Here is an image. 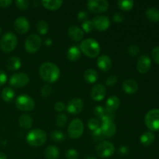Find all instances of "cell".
<instances>
[{"instance_id": "obj_1", "label": "cell", "mask_w": 159, "mask_h": 159, "mask_svg": "<svg viewBox=\"0 0 159 159\" xmlns=\"http://www.w3.org/2000/svg\"><path fill=\"white\" fill-rule=\"evenodd\" d=\"M60 69L52 62H44L39 68V74L44 82L54 83L60 77Z\"/></svg>"}, {"instance_id": "obj_2", "label": "cell", "mask_w": 159, "mask_h": 159, "mask_svg": "<svg viewBox=\"0 0 159 159\" xmlns=\"http://www.w3.org/2000/svg\"><path fill=\"white\" fill-rule=\"evenodd\" d=\"M79 49L85 55L90 58L96 57L100 52L99 42L93 38H87L82 40L79 45Z\"/></svg>"}, {"instance_id": "obj_3", "label": "cell", "mask_w": 159, "mask_h": 159, "mask_svg": "<svg viewBox=\"0 0 159 159\" xmlns=\"http://www.w3.org/2000/svg\"><path fill=\"white\" fill-rule=\"evenodd\" d=\"M46 133L41 129H34L26 135V141L33 147H40L43 145L47 141Z\"/></svg>"}, {"instance_id": "obj_4", "label": "cell", "mask_w": 159, "mask_h": 159, "mask_svg": "<svg viewBox=\"0 0 159 159\" xmlns=\"http://www.w3.org/2000/svg\"><path fill=\"white\" fill-rule=\"evenodd\" d=\"M18 40L13 33L8 32L3 34L0 40V48L2 51L6 53L13 51L17 46Z\"/></svg>"}, {"instance_id": "obj_5", "label": "cell", "mask_w": 159, "mask_h": 159, "mask_svg": "<svg viewBox=\"0 0 159 159\" xmlns=\"http://www.w3.org/2000/svg\"><path fill=\"white\" fill-rule=\"evenodd\" d=\"M16 107L23 112L32 111L35 107V102L34 99L26 94L20 95L16 99Z\"/></svg>"}, {"instance_id": "obj_6", "label": "cell", "mask_w": 159, "mask_h": 159, "mask_svg": "<svg viewBox=\"0 0 159 159\" xmlns=\"http://www.w3.org/2000/svg\"><path fill=\"white\" fill-rule=\"evenodd\" d=\"M144 123L148 128L152 131L159 130V109L149 110L144 117Z\"/></svg>"}, {"instance_id": "obj_7", "label": "cell", "mask_w": 159, "mask_h": 159, "mask_svg": "<svg viewBox=\"0 0 159 159\" xmlns=\"http://www.w3.org/2000/svg\"><path fill=\"white\" fill-rule=\"evenodd\" d=\"M42 44V40L39 35L32 34L29 35L25 41V50L26 52L34 54L39 51Z\"/></svg>"}, {"instance_id": "obj_8", "label": "cell", "mask_w": 159, "mask_h": 159, "mask_svg": "<svg viewBox=\"0 0 159 159\" xmlns=\"http://www.w3.org/2000/svg\"><path fill=\"white\" fill-rule=\"evenodd\" d=\"M96 152L100 158H109L115 152V147L113 143L103 141L97 144L96 147Z\"/></svg>"}, {"instance_id": "obj_9", "label": "cell", "mask_w": 159, "mask_h": 159, "mask_svg": "<svg viewBox=\"0 0 159 159\" xmlns=\"http://www.w3.org/2000/svg\"><path fill=\"white\" fill-rule=\"evenodd\" d=\"M83 131L84 124L80 119H74L68 125V135L72 139H77L80 138L83 134Z\"/></svg>"}, {"instance_id": "obj_10", "label": "cell", "mask_w": 159, "mask_h": 159, "mask_svg": "<svg viewBox=\"0 0 159 159\" xmlns=\"http://www.w3.org/2000/svg\"><path fill=\"white\" fill-rule=\"evenodd\" d=\"M30 77L25 72H17L12 75L9 80V83L14 88H22L28 84Z\"/></svg>"}, {"instance_id": "obj_11", "label": "cell", "mask_w": 159, "mask_h": 159, "mask_svg": "<svg viewBox=\"0 0 159 159\" xmlns=\"http://www.w3.org/2000/svg\"><path fill=\"white\" fill-rule=\"evenodd\" d=\"M87 8L94 13H101L109 9V2L106 0H89L87 2Z\"/></svg>"}, {"instance_id": "obj_12", "label": "cell", "mask_w": 159, "mask_h": 159, "mask_svg": "<svg viewBox=\"0 0 159 159\" xmlns=\"http://www.w3.org/2000/svg\"><path fill=\"white\" fill-rule=\"evenodd\" d=\"M93 22V26L98 31H105L110 27V21L108 16L104 15H99L97 16H95Z\"/></svg>"}, {"instance_id": "obj_13", "label": "cell", "mask_w": 159, "mask_h": 159, "mask_svg": "<svg viewBox=\"0 0 159 159\" xmlns=\"http://www.w3.org/2000/svg\"><path fill=\"white\" fill-rule=\"evenodd\" d=\"M152 67V60L147 54L140 56L137 61V70L141 74H145L149 71Z\"/></svg>"}, {"instance_id": "obj_14", "label": "cell", "mask_w": 159, "mask_h": 159, "mask_svg": "<svg viewBox=\"0 0 159 159\" xmlns=\"http://www.w3.org/2000/svg\"><path fill=\"white\" fill-rule=\"evenodd\" d=\"M84 107V102L79 98H74L71 99L69 102H68L66 107L67 111L71 114H79L82 112Z\"/></svg>"}, {"instance_id": "obj_15", "label": "cell", "mask_w": 159, "mask_h": 159, "mask_svg": "<svg viewBox=\"0 0 159 159\" xmlns=\"http://www.w3.org/2000/svg\"><path fill=\"white\" fill-rule=\"evenodd\" d=\"M14 29L18 34H25L29 31L30 23L26 17L20 16L14 22Z\"/></svg>"}, {"instance_id": "obj_16", "label": "cell", "mask_w": 159, "mask_h": 159, "mask_svg": "<svg viewBox=\"0 0 159 159\" xmlns=\"http://www.w3.org/2000/svg\"><path fill=\"white\" fill-rule=\"evenodd\" d=\"M106 92H107V90H106L105 86L102 84L98 83L96 84L92 88L91 92H90V96L93 100L101 101L105 98Z\"/></svg>"}, {"instance_id": "obj_17", "label": "cell", "mask_w": 159, "mask_h": 159, "mask_svg": "<svg viewBox=\"0 0 159 159\" xmlns=\"http://www.w3.org/2000/svg\"><path fill=\"white\" fill-rule=\"evenodd\" d=\"M100 128L104 137L107 138H113V137L115 136L116 133V127L113 121L102 122Z\"/></svg>"}, {"instance_id": "obj_18", "label": "cell", "mask_w": 159, "mask_h": 159, "mask_svg": "<svg viewBox=\"0 0 159 159\" xmlns=\"http://www.w3.org/2000/svg\"><path fill=\"white\" fill-rule=\"evenodd\" d=\"M68 35L71 40L78 42L83 39L84 32L79 26H75V25H71L68 29Z\"/></svg>"}, {"instance_id": "obj_19", "label": "cell", "mask_w": 159, "mask_h": 159, "mask_svg": "<svg viewBox=\"0 0 159 159\" xmlns=\"http://www.w3.org/2000/svg\"><path fill=\"white\" fill-rule=\"evenodd\" d=\"M122 89L127 94H134L138 89V84L135 80L132 79H126L122 84Z\"/></svg>"}, {"instance_id": "obj_20", "label": "cell", "mask_w": 159, "mask_h": 159, "mask_svg": "<svg viewBox=\"0 0 159 159\" xmlns=\"http://www.w3.org/2000/svg\"><path fill=\"white\" fill-rule=\"evenodd\" d=\"M97 66L101 71H108L112 68V60L107 54L99 56L97 59Z\"/></svg>"}, {"instance_id": "obj_21", "label": "cell", "mask_w": 159, "mask_h": 159, "mask_svg": "<svg viewBox=\"0 0 159 159\" xmlns=\"http://www.w3.org/2000/svg\"><path fill=\"white\" fill-rule=\"evenodd\" d=\"M120 104V101L119 97L116 96H112L109 97L107 100L105 109L107 111L114 113L119 108Z\"/></svg>"}, {"instance_id": "obj_22", "label": "cell", "mask_w": 159, "mask_h": 159, "mask_svg": "<svg viewBox=\"0 0 159 159\" xmlns=\"http://www.w3.org/2000/svg\"><path fill=\"white\" fill-rule=\"evenodd\" d=\"M84 79L88 83H95L99 79V74L97 71L93 68H88L84 71L83 74Z\"/></svg>"}, {"instance_id": "obj_23", "label": "cell", "mask_w": 159, "mask_h": 159, "mask_svg": "<svg viewBox=\"0 0 159 159\" xmlns=\"http://www.w3.org/2000/svg\"><path fill=\"white\" fill-rule=\"evenodd\" d=\"M43 7L49 10H57L63 4L61 0H43L40 2Z\"/></svg>"}, {"instance_id": "obj_24", "label": "cell", "mask_w": 159, "mask_h": 159, "mask_svg": "<svg viewBox=\"0 0 159 159\" xmlns=\"http://www.w3.org/2000/svg\"><path fill=\"white\" fill-rule=\"evenodd\" d=\"M6 65L9 71H16L21 68V60L18 57H11L7 60Z\"/></svg>"}, {"instance_id": "obj_25", "label": "cell", "mask_w": 159, "mask_h": 159, "mask_svg": "<svg viewBox=\"0 0 159 159\" xmlns=\"http://www.w3.org/2000/svg\"><path fill=\"white\" fill-rule=\"evenodd\" d=\"M19 125L25 130L30 128L33 125V119L30 115L26 114V113L22 114L19 118Z\"/></svg>"}, {"instance_id": "obj_26", "label": "cell", "mask_w": 159, "mask_h": 159, "mask_svg": "<svg viewBox=\"0 0 159 159\" xmlns=\"http://www.w3.org/2000/svg\"><path fill=\"white\" fill-rule=\"evenodd\" d=\"M66 55L68 60L71 61H75L80 58L81 51L79 47L71 46L68 48Z\"/></svg>"}, {"instance_id": "obj_27", "label": "cell", "mask_w": 159, "mask_h": 159, "mask_svg": "<svg viewBox=\"0 0 159 159\" xmlns=\"http://www.w3.org/2000/svg\"><path fill=\"white\" fill-rule=\"evenodd\" d=\"M155 134L152 131H146L140 137V142L144 146H150L155 141Z\"/></svg>"}, {"instance_id": "obj_28", "label": "cell", "mask_w": 159, "mask_h": 159, "mask_svg": "<svg viewBox=\"0 0 159 159\" xmlns=\"http://www.w3.org/2000/svg\"><path fill=\"white\" fill-rule=\"evenodd\" d=\"M60 155L58 148L54 145H50L45 149L44 156L46 159H57Z\"/></svg>"}, {"instance_id": "obj_29", "label": "cell", "mask_w": 159, "mask_h": 159, "mask_svg": "<svg viewBox=\"0 0 159 159\" xmlns=\"http://www.w3.org/2000/svg\"><path fill=\"white\" fill-rule=\"evenodd\" d=\"M145 15L148 20L153 22V23H157L159 21V10L157 8L150 7L147 9Z\"/></svg>"}, {"instance_id": "obj_30", "label": "cell", "mask_w": 159, "mask_h": 159, "mask_svg": "<svg viewBox=\"0 0 159 159\" xmlns=\"http://www.w3.org/2000/svg\"><path fill=\"white\" fill-rule=\"evenodd\" d=\"M1 96L5 102H10L15 96V92L10 87H6L2 91Z\"/></svg>"}, {"instance_id": "obj_31", "label": "cell", "mask_w": 159, "mask_h": 159, "mask_svg": "<svg viewBox=\"0 0 159 159\" xmlns=\"http://www.w3.org/2000/svg\"><path fill=\"white\" fill-rule=\"evenodd\" d=\"M117 6L121 10L127 12L133 9L134 2L132 0H120L117 2Z\"/></svg>"}, {"instance_id": "obj_32", "label": "cell", "mask_w": 159, "mask_h": 159, "mask_svg": "<svg viewBox=\"0 0 159 159\" xmlns=\"http://www.w3.org/2000/svg\"><path fill=\"white\" fill-rule=\"evenodd\" d=\"M36 28H37V32L41 35H45L48 34V30H49V25H48V22L45 20H39L36 25Z\"/></svg>"}, {"instance_id": "obj_33", "label": "cell", "mask_w": 159, "mask_h": 159, "mask_svg": "<svg viewBox=\"0 0 159 159\" xmlns=\"http://www.w3.org/2000/svg\"><path fill=\"white\" fill-rule=\"evenodd\" d=\"M51 138L52 141H55V142H62L63 141H65V136L61 131L55 130L51 132Z\"/></svg>"}, {"instance_id": "obj_34", "label": "cell", "mask_w": 159, "mask_h": 159, "mask_svg": "<svg viewBox=\"0 0 159 159\" xmlns=\"http://www.w3.org/2000/svg\"><path fill=\"white\" fill-rule=\"evenodd\" d=\"M67 120H68V117L65 113H59L57 116H56L55 123L57 124V127H64L66 124Z\"/></svg>"}, {"instance_id": "obj_35", "label": "cell", "mask_w": 159, "mask_h": 159, "mask_svg": "<svg viewBox=\"0 0 159 159\" xmlns=\"http://www.w3.org/2000/svg\"><path fill=\"white\" fill-rule=\"evenodd\" d=\"M87 126H88L89 130L94 131L96 129L99 128L100 123H99V120L96 119V118H91V119L89 120L88 123H87Z\"/></svg>"}, {"instance_id": "obj_36", "label": "cell", "mask_w": 159, "mask_h": 159, "mask_svg": "<svg viewBox=\"0 0 159 159\" xmlns=\"http://www.w3.org/2000/svg\"><path fill=\"white\" fill-rule=\"evenodd\" d=\"M127 52L131 57H136L140 54V48L138 45L131 44L127 48Z\"/></svg>"}, {"instance_id": "obj_37", "label": "cell", "mask_w": 159, "mask_h": 159, "mask_svg": "<svg viewBox=\"0 0 159 159\" xmlns=\"http://www.w3.org/2000/svg\"><path fill=\"white\" fill-rule=\"evenodd\" d=\"M15 3L16 7L20 10H26L30 6V2L28 0H16Z\"/></svg>"}, {"instance_id": "obj_38", "label": "cell", "mask_w": 159, "mask_h": 159, "mask_svg": "<svg viewBox=\"0 0 159 159\" xmlns=\"http://www.w3.org/2000/svg\"><path fill=\"white\" fill-rule=\"evenodd\" d=\"M82 30H83V32L90 33V32H92V31H93L94 26H93V22H92V20H85V21H84L83 23H82Z\"/></svg>"}, {"instance_id": "obj_39", "label": "cell", "mask_w": 159, "mask_h": 159, "mask_svg": "<svg viewBox=\"0 0 159 159\" xmlns=\"http://www.w3.org/2000/svg\"><path fill=\"white\" fill-rule=\"evenodd\" d=\"M93 138L94 139V141H103L105 137H104L100 127L96 129L94 131H93Z\"/></svg>"}, {"instance_id": "obj_40", "label": "cell", "mask_w": 159, "mask_h": 159, "mask_svg": "<svg viewBox=\"0 0 159 159\" xmlns=\"http://www.w3.org/2000/svg\"><path fill=\"white\" fill-rule=\"evenodd\" d=\"M52 93V88L49 85H43L40 89V94L43 97H48Z\"/></svg>"}, {"instance_id": "obj_41", "label": "cell", "mask_w": 159, "mask_h": 159, "mask_svg": "<svg viewBox=\"0 0 159 159\" xmlns=\"http://www.w3.org/2000/svg\"><path fill=\"white\" fill-rule=\"evenodd\" d=\"M79 152L75 148H70L65 153V157L67 159H78L79 158Z\"/></svg>"}, {"instance_id": "obj_42", "label": "cell", "mask_w": 159, "mask_h": 159, "mask_svg": "<svg viewBox=\"0 0 159 159\" xmlns=\"http://www.w3.org/2000/svg\"><path fill=\"white\" fill-rule=\"evenodd\" d=\"M125 20V15L122 12H116L113 14V20L115 23H120L124 21Z\"/></svg>"}, {"instance_id": "obj_43", "label": "cell", "mask_w": 159, "mask_h": 159, "mask_svg": "<svg viewBox=\"0 0 159 159\" xmlns=\"http://www.w3.org/2000/svg\"><path fill=\"white\" fill-rule=\"evenodd\" d=\"M115 117V113H112V112H109L106 110L104 114L102 115V117L100 118L102 120V122H106V121H113V119Z\"/></svg>"}, {"instance_id": "obj_44", "label": "cell", "mask_w": 159, "mask_h": 159, "mask_svg": "<svg viewBox=\"0 0 159 159\" xmlns=\"http://www.w3.org/2000/svg\"><path fill=\"white\" fill-rule=\"evenodd\" d=\"M117 82V77L114 75H109L108 77L106 79V85L107 86H113L115 85Z\"/></svg>"}, {"instance_id": "obj_45", "label": "cell", "mask_w": 159, "mask_h": 159, "mask_svg": "<svg viewBox=\"0 0 159 159\" xmlns=\"http://www.w3.org/2000/svg\"><path fill=\"white\" fill-rule=\"evenodd\" d=\"M152 57L156 64L159 65V46L155 47L152 51Z\"/></svg>"}, {"instance_id": "obj_46", "label": "cell", "mask_w": 159, "mask_h": 159, "mask_svg": "<svg viewBox=\"0 0 159 159\" xmlns=\"http://www.w3.org/2000/svg\"><path fill=\"white\" fill-rule=\"evenodd\" d=\"M89 16V13L87 11L85 10H81L78 12L77 14V18L79 21H85L87 20Z\"/></svg>"}, {"instance_id": "obj_47", "label": "cell", "mask_w": 159, "mask_h": 159, "mask_svg": "<svg viewBox=\"0 0 159 159\" xmlns=\"http://www.w3.org/2000/svg\"><path fill=\"white\" fill-rule=\"evenodd\" d=\"M106 111V109L104 108V107H101V106H97L96 107H95L94 109V114L96 115V116H98V117L101 118L102 116V115L104 114V113H105Z\"/></svg>"}, {"instance_id": "obj_48", "label": "cell", "mask_w": 159, "mask_h": 159, "mask_svg": "<svg viewBox=\"0 0 159 159\" xmlns=\"http://www.w3.org/2000/svg\"><path fill=\"white\" fill-rule=\"evenodd\" d=\"M54 110L57 112H61L64 111L65 110V104L62 102H57L55 104H54Z\"/></svg>"}, {"instance_id": "obj_49", "label": "cell", "mask_w": 159, "mask_h": 159, "mask_svg": "<svg viewBox=\"0 0 159 159\" xmlns=\"http://www.w3.org/2000/svg\"><path fill=\"white\" fill-rule=\"evenodd\" d=\"M6 81H7V75H6V72L0 70V86L4 85Z\"/></svg>"}, {"instance_id": "obj_50", "label": "cell", "mask_w": 159, "mask_h": 159, "mask_svg": "<svg viewBox=\"0 0 159 159\" xmlns=\"http://www.w3.org/2000/svg\"><path fill=\"white\" fill-rule=\"evenodd\" d=\"M129 148L126 145H122L119 148L118 152L121 155H126L129 153Z\"/></svg>"}, {"instance_id": "obj_51", "label": "cell", "mask_w": 159, "mask_h": 159, "mask_svg": "<svg viewBox=\"0 0 159 159\" xmlns=\"http://www.w3.org/2000/svg\"><path fill=\"white\" fill-rule=\"evenodd\" d=\"M12 0H0V7L7 8L12 4Z\"/></svg>"}, {"instance_id": "obj_52", "label": "cell", "mask_w": 159, "mask_h": 159, "mask_svg": "<svg viewBox=\"0 0 159 159\" xmlns=\"http://www.w3.org/2000/svg\"><path fill=\"white\" fill-rule=\"evenodd\" d=\"M43 43H44V44L46 45V46H51V45L52 44V40H51L50 37H47V38H45Z\"/></svg>"}, {"instance_id": "obj_53", "label": "cell", "mask_w": 159, "mask_h": 159, "mask_svg": "<svg viewBox=\"0 0 159 159\" xmlns=\"http://www.w3.org/2000/svg\"><path fill=\"white\" fill-rule=\"evenodd\" d=\"M0 159H7V157L2 152H0Z\"/></svg>"}, {"instance_id": "obj_54", "label": "cell", "mask_w": 159, "mask_h": 159, "mask_svg": "<svg viewBox=\"0 0 159 159\" xmlns=\"http://www.w3.org/2000/svg\"><path fill=\"white\" fill-rule=\"evenodd\" d=\"M85 159H96V158H95L94 156H93V155H88L85 157Z\"/></svg>"}, {"instance_id": "obj_55", "label": "cell", "mask_w": 159, "mask_h": 159, "mask_svg": "<svg viewBox=\"0 0 159 159\" xmlns=\"http://www.w3.org/2000/svg\"><path fill=\"white\" fill-rule=\"evenodd\" d=\"M1 33H2V28L0 27V34H1Z\"/></svg>"}]
</instances>
